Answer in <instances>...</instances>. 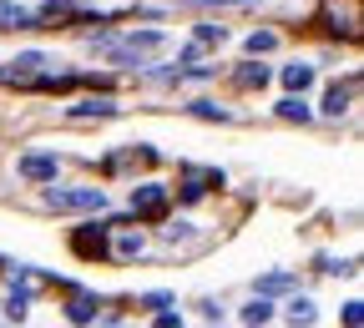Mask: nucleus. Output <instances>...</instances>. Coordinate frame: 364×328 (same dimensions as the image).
I'll return each instance as SVG.
<instances>
[{"instance_id":"nucleus-14","label":"nucleus","mask_w":364,"mask_h":328,"mask_svg":"<svg viewBox=\"0 0 364 328\" xmlns=\"http://www.w3.org/2000/svg\"><path fill=\"white\" fill-rule=\"evenodd\" d=\"M41 66H46V56H41V51H26V56H16V61H11V81H26V76H31V71H41Z\"/></svg>"},{"instance_id":"nucleus-9","label":"nucleus","mask_w":364,"mask_h":328,"mask_svg":"<svg viewBox=\"0 0 364 328\" xmlns=\"http://www.w3.org/2000/svg\"><path fill=\"white\" fill-rule=\"evenodd\" d=\"M279 81H284L289 97H304V91L314 86V71H309V66H284V71H279Z\"/></svg>"},{"instance_id":"nucleus-12","label":"nucleus","mask_w":364,"mask_h":328,"mask_svg":"<svg viewBox=\"0 0 364 328\" xmlns=\"http://www.w3.org/2000/svg\"><path fill=\"white\" fill-rule=\"evenodd\" d=\"M284 313H289V323H294V328H309V323L318 318V308H314V298H294V303H289Z\"/></svg>"},{"instance_id":"nucleus-20","label":"nucleus","mask_w":364,"mask_h":328,"mask_svg":"<svg viewBox=\"0 0 364 328\" xmlns=\"http://www.w3.org/2000/svg\"><path fill=\"white\" fill-rule=\"evenodd\" d=\"M279 116H284V121H309L314 111L304 106V97H289V102H279Z\"/></svg>"},{"instance_id":"nucleus-25","label":"nucleus","mask_w":364,"mask_h":328,"mask_svg":"<svg viewBox=\"0 0 364 328\" xmlns=\"http://www.w3.org/2000/svg\"><path fill=\"white\" fill-rule=\"evenodd\" d=\"M198 45H223V31L218 26H198Z\"/></svg>"},{"instance_id":"nucleus-4","label":"nucleus","mask_w":364,"mask_h":328,"mask_svg":"<svg viewBox=\"0 0 364 328\" xmlns=\"http://www.w3.org/2000/svg\"><path fill=\"white\" fill-rule=\"evenodd\" d=\"M51 207H56V212H102V207H107V192L71 187V192H51Z\"/></svg>"},{"instance_id":"nucleus-8","label":"nucleus","mask_w":364,"mask_h":328,"mask_svg":"<svg viewBox=\"0 0 364 328\" xmlns=\"http://www.w3.org/2000/svg\"><path fill=\"white\" fill-rule=\"evenodd\" d=\"M97 313H102V303L91 298V293H81V288L71 293V303H66V318L71 323H97Z\"/></svg>"},{"instance_id":"nucleus-1","label":"nucleus","mask_w":364,"mask_h":328,"mask_svg":"<svg viewBox=\"0 0 364 328\" xmlns=\"http://www.w3.org/2000/svg\"><path fill=\"white\" fill-rule=\"evenodd\" d=\"M102 51L112 61H142V56L167 51V31H127L122 40H102Z\"/></svg>"},{"instance_id":"nucleus-7","label":"nucleus","mask_w":364,"mask_h":328,"mask_svg":"<svg viewBox=\"0 0 364 328\" xmlns=\"http://www.w3.org/2000/svg\"><path fill=\"white\" fill-rule=\"evenodd\" d=\"M71 248H76L81 258H102V253H107V227H81L76 238H71Z\"/></svg>"},{"instance_id":"nucleus-22","label":"nucleus","mask_w":364,"mask_h":328,"mask_svg":"<svg viewBox=\"0 0 364 328\" xmlns=\"http://www.w3.org/2000/svg\"><path fill=\"white\" fill-rule=\"evenodd\" d=\"M36 16L31 11H21V6H0V26H31Z\"/></svg>"},{"instance_id":"nucleus-21","label":"nucleus","mask_w":364,"mask_h":328,"mask_svg":"<svg viewBox=\"0 0 364 328\" xmlns=\"http://www.w3.org/2000/svg\"><path fill=\"white\" fill-rule=\"evenodd\" d=\"M26 308H31V293H26V288L6 298V318H11V323H21V318H26Z\"/></svg>"},{"instance_id":"nucleus-26","label":"nucleus","mask_w":364,"mask_h":328,"mask_svg":"<svg viewBox=\"0 0 364 328\" xmlns=\"http://www.w3.org/2000/svg\"><path fill=\"white\" fill-rule=\"evenodd\" d=\"M157 328H182V318H177V313H162V318H157Z\"/></svg>"},{"instance_id":"nucleus-2","label":"nucleus","mask_w":364,"mask_h":328,"mask_svg":"<svg viewBox=\"0 0 364 328\" xmlns=\"http://www.w3.org/2000/svg\"><path fill=\"white\" fill-rule=\"evenodd\" d=\"M318 21H324V31H334L344 40H359L364 35V0H324Z\"/></svg>"},{"instance_id":"nucleus-19","label":"nucleus","mask_w":364,"mask_h":328,"mask_svg":"<svg viewBox=\"0 0 364 328\" xmlns=\"http://www.w3.org/2000/svg\"><path fill=\"white\" fill-rule=\"evenodd\" d=\"M273 45H279V35H273V31H253V35H248V56H268Z\"/></svg>"},{"instance_id":"nucleus-10","label":"nucleus","mask_w":364,"mask_h":328,"mask_svg":"<svg viewBox=\"0 0 364 328\" xmlns=\"http://www.w3.org/2000/svg\"><path fill=\"white\" fill-rule=\"evenodd\" d=\"M142 248H147V238H142V232H117V238L107 243V253H112V258H136Z\"/></svg>"},{"instance_id":"nucleus-18","label":"nucleus","mask_w":364,"mask_h":328,"mask_svg":"<svg viewBox=\"0 0 364 328\" xmlns=\"http://www.w3.org/2000/svg\"><path fill=\"white\" fill-rule=\"evenodd\" d=\"M268 318H273V308H268V298H253V303L243 308V323H248V328H263Z\"/></svg>"},{"instance_id":"nucleus-17","label":"nucleus","mask_w":364,"mask_h":328,"mask_svg":"<svg viewBox=\"0 0 364 328\" xmlns=\"http://www.w3.org/2000/svg\"><path fill=\"white\" fill-rule=\"evenodd\" d=\"M294 288V278L289 273H268L263 283H258V298H273V293H289Z\"/></svg>"},{"instance_id":"nucleus-11","label":"nucleus","mask_w":364,"mask_h":328,"mask_svg":"<svg viewBox=\"0 0 364 328\" xmlns=\"http://www.w3.org/2000/svg\"><path fill=\"white\" fill-rule=\"evenodd\" d=\"M359 91V81H349V86H329V97H324V111L329 116H344V106H349V97Z\"/></svg>"},{"instance_id":"nucleus-16","label":"nucleus","mask_w":364,"mask_h":328,"mask_svg":"<svg viewBox=\"0 0 364 328\" xmlns=\"http://www.w3.org/2000/svg\"><path fill=\"white\" fill-rule=\"evenodd\" d=\"M238 86H268V66L263 61H243L238 66Z\"/></svg>"},{"instance_id":"nucleus-3","label":"nucleus","mask_w":364,"mask_h":328,"mask_svg":"<svg viewBox=\"0 0 364 328\" xmlns=\"http://www.w3.org/2000/svg\"><path fill=\"white\" fill-rule=\"evenodd\" d=\"M218 187H223V172H218V167H188V172H182V182H177V197H182V202H198V197L218 192Z\"/></svg>"},{"instance_id":"nucleus-5","label":"nucleus","mask_w":364,"mask_h":328,"mask_svg":"<svg viewBox=\"0 0 364 328\" xmlns=\"http://www.w3.org/2000/svg\"><path fill=\"white\" fill-rule=\"evenodd\" d=\"M132 212L136 217H162L167 212V187H157V182L136 187V192H132Z\"/></svg>"},{"instance_id":"nucleus-24","label":"nucleus","mask_w":364,"mask_h":328,"mask_svg":"<svg viewBox=\"0 0 364 328\" xmlns=\"http://www.w3.org/2000/svg\"><path fill=\"white\" fill-rule=\"evenodd\" d=\"M364 323V303L354 298V303H344V328H359Z\"/></svg>"},{"instance_id":"nucleus-6","label":"nucleus","mask_w":364,"mask_h":328,"mask_svg":"<svg viewBox=\"0 0 364 328\" xmlns=\"http://www.w3.org/2000/svg\"><path fill=\"white\" fill-rule=\"evenodd\" d=\"M21 177H26V182H51V177H56V157H51V152L21 157Z\"/></svg>"},{"instance_id":"nucleus-13","label":"nucleus","mask_w":364,"mask_h":328,"mask_svg":"<svg viewBox=\"0 0 364 328\" xmlns=\"http://www.w3.org/2000/svg\"><path fill=\"white\" fill-rule=\"evenodd\" d=\"M112 111H117L112 97H91V102H76L71 106V116H112Z\"/></svg>"},{"instance_id":"nucleus-23","label":"nucleus","mask_w":364,"mask_h":328,"mask_svg":"<svg viewBox=\"0 0 364 328\" xmlns=\"http://www.w3.org/2000/svg\"><path fill=\"white\" fill-rule=\"evenodd\" d=\"M193 111H198L203 121H228V111H223V106H213V102H198Z\"/></svg>"},{"instance_id":"nucleus-15","label":"nucleus","mask_w":364,"mask_h":328,"mask_svg":"<svg viewBox=\"0 0 364 328\" xmlns=\"http://www.w3.org/2000/svg\"><path fill=\"white\" fill-rule=\"evenodd\" d=\"M167 6H203V11H213V6L223 11L228 6V11H248V6H258V0H167Z\"/></svg>"}]
</instances>
